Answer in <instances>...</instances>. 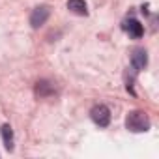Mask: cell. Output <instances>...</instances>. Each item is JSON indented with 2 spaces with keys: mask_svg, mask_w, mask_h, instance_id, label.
<instances>
[{
  "mask_svg": "<svg viewBox=\"0 0 159 159\" xmlns=\"http://www.w3.org/2000/svg\"><path fill=\"white\" fill-rule=\"evenodd\" d=\"M49 15H51V8H49V6H38V8L32 11V15H30V25H32L34 28L43 26V25L47 23Z\"/></svg>",
  "mask_w": 159,
  "mask_h": 159,
  "instance_id": "cell-3",
  "label": "cell"
},
{
  "mask_svg": "<svg viewBox=\"0 0 159 159\" xmlns=\"http://www.w3.org/2000/svg\"><path fill=\"white\" fill-rule=\"evenodd\" d=\"M0 131H2V139H4V146H6V150L11 152V150H13V129L10 127V124H4Z\"/></svg>",
  "mask_w": 159,
  "mask_h": 159,
  "instance_id": "cell-8",
  "label": "cell"
},
{
  "mask_svg": "<svg viewBox=\"0 0 159 159\" xmlns=\"http://www.w3.org/2000/svg\"><path fill=\"white\" fill-rule=\"evenodd\" d=\"M122 28H124L131 38H135V39L142 38V34H144V28H142V25H140L137 19H127V21H124Z\"/></svg>",
  "mask_w": 159,
  "mask_h": 159,
  "instance_id": "cell-4",
  "label": "cell"
},
{
  "mask_svg": "<svg viewBox=\"0 0 159 159\" xmlns=\"http://www.w3.org/2000/svg\"><path fill=\"white\" fill-rule=\"evenodd\" d=\"M54 92H56V86H54L52 83H49V81H41V83H38V86H36V94H38L39 98L51 96V94H54Z\"/></svg>",
  "mask_w": 159,
  "mask_h": 159,
  "instance_id": "cell-6",
  "label": "cell"
},
{
  "mask_svg": "<svg viewBox=\"0 0 159 159\" xmlns=\"http://www.w3.org/2000/svg\"><path fill=\"white\" fill-rule=\"evenodd\" d=\"M67 10H71V11L77 13V15H86V13H88L84 0H67Z\"/></svg>",
  "mask_w": 159,
  "mask_h": 159,
  "instance_id": "cell-7",
  "label": "cell"
},
{
  "mask_svg": "<svg viewBox=\"0 0 159 159\" xmlns=\"http://www.w3.org/2000/svg\"><path fill=\"white\" fill-rule=\"evenodd\" d=\"M90 118H92L94 124H98L99 127H107V125L111 124V111H109V107H105V105H96V107H92V111H90Z\"/></svg>",
  "mask_w": 159,
  "mask_h": 159,
  "instance_id": "cell-2",
  "label": "cell"
},
{
  "mask_svg": "<svg viewBox=\"0 0 159 159\" xmlns=\"http://www.w3.org/2000/svg\"><path fill=\"white\" fill-rule=\"evenodd\" d=\"M125 127L131 133H146L150 129V118L142 111H131L125 118Z\"/></svg>",
  "mask_w": 159,
  "mask_h": 159,
  "instance_id": "cell-1",
  "label": "cell"
},
{
  "mask_svg": "<svg viewBox=\"0 0 159 159\" xmlns=\"http://www.w3.org/2000/svg\"><path fill=\"white\" fill-rule=\"evenodd\" d=\"M131 64H133V67L137 71H142L148 66V54H146V51L144 49H137L133 52V56H131Z\"/></svg>",
  "mask_w": 159,
  "mask_h": 159,
  "instance_id": "cell-5",
  "label": "cell"
}]
</instances>
